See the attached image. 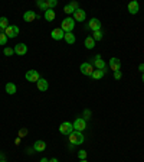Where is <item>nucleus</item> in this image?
Masks as SVG:
<instances>
[{
  "instance_id": "obj_1",
  "label": "nucleus",
  "mask_w": 144,
  "mask_h": 162,
  "mask_svg": "<svg viewBox=\"0 0 144 162\" xmlns=\"http://www.w3.org/2000/svg\"><path fill=\"white\" fill-rule=\"evenodd\" d=\"M85 138H84L82 132H78V130H74L71 135H69V142L71 145H82Z\"/></svg>"
},
{
  "instance_id": "obj_2",
  "label": "nucleus",
  "mask_w": 144,
  "mask_h": 162,
  "mask_svg": "<svg viewBox=\"0 0 144 162\" xmlns=\"http://www.w3.org/2000/svg\"><path fill=\"white\" fill-rule=\"evenodd\" d=\"M74 28H75V20H74V17H65V19L62 20L61 29L65 32V34L72 32V31H74Z\"/></svg>"
},
{
  "instance_id": "obj_3",
  "label": "nucleus",
  "mask_w": 144,
  "mask_h": 162,
  "mask_svg": "<svg viewBox=\"0 0 144 162\" xmlns=\"http://www.w3.org/2000/svg\"><path fill=\"white\" fill-rule=\"evenodd\" d=\"M79 70H81V73H82L84 75H88V77H91L95 68H94V65H92L91 62H82V64H81V67H79Z\"/></svg>"
},
{
  "instance_id": "obj_4",
  "label": "nucleus",
  "mask_w": 144,
  "mask_h": 162,
  "mask_svg": "<svg viewBox=\"0 0 144 162\" xmlns=\"http://www.w3.org/2000/svg\"><path fill=\"white\" fill-rule=\"evenodd\" d=\"M91 64L95 65V70H107V64H105V61L101 58V55H95L94 58H92Z\"/></svg>"
},
{
  "instance_id": "obj_5",
  "label": "nucleus",
  "mask_w": 144,
  "mask_h": 162,
  "mask_svg": "<svg viewBox=\"0 0 144 162\" xmlns=\"http://www.w3.org/2000/svg\"><path fill=\"white\" fill-rule=\"evenodd\" d=\"M59 132H61V135H67V136H69V135L74 132V126H72V123H69V122L61 123V126H59Z\"/></svg>"
},
{
  "instance_id": "obj_6",
  "label": "nucleus",
  "mask_w": 144,
  "mask_h": 162,
  "mask_svg": "<svg viewBox=\"0 0 144 162\" xmlns=\"http://www.w3.org/2000/svg\"><path fill=\"white\" fill-rule=\"evenodd\" d=\"M25 77H26V80H28L29 83H38L39 80H40V75H39V73L36 70H29Z\"/></svg>"
},
{
  "instance_id": "obj_7",
  "label": "nucleus",
  "mask_w": 144,
  "mask_h": 162,
  "mask_svg": "<svg viewBox=\"0 0 144 162\" xmlns=\"http://www.w3.org/2000/svg\"><path fill=\"white\" fill-rule=\"evenodd\" d=\"M5 34L7 38H16L17 35H19V28H17L16 25H9V26L6 28Z\"/></svg>"
},
{
  "instance_id": "obj_8",
  "label": "nucleus",
  "mask_w": 144,
  "mask_h": 162,
  "mask_svg": "<svg viewBox=\"0 0 144 162\" xmlns=\"http://www.w3.org/2000/svg\"><path fill=\"white\" fill-rule=\"evenodd\" d=\"M87 29H91L92 32H97V31H101V22L98 20V19H91L88 23H87V26H85Z\"/></svg>"
},
{
  "instance_id": "obj_9",
  "label": "nucleus",
  "mask_w": 144,
  "mask_h": 162,
  "mask_svg": "<svg viewBox=\"0 0 144 162\" xmlns=\"http://www.w3.org/2000/svg\"><path fill=\"white\" fill-rule=\"evenodd\" d=\"M36 19H39V15H36V12H33V10H28L23 13V20L25 22L30 23V22H33V20H36Z\"/></svg>"
},
{
  "instance_id": "obj_10",
  "label": "nucleus",
  "mask_w": 144,
  "mask_h": 162,
  "mask_svg": "<svg viewBox=\"0 0 144 162\" xmlns=\"http://www.w3.org/2000/svg\"><path fill=\"white\" fill-rule=\"evenodd\" d=\"M74 130H78V132H82V130H85V128H87V122H85V119H81L78 117L75 122H74Z\"/></svg>"
},
{
  "instance_id": "obj_11",
  "label": "nucleus",
  "mask_w": 144,
  "mask_h": 162,
  "mask_svg": "<svg viewBox=\"0 0 144 162\" xmlns=\"http://www.w3.org/2000/svg\"><path fill=\"white\" fill-rule=\"evenodd\" d=\"M127 9H128V12H130L131 15H137V13L140 12V3L137 2V0H133V2H130V3H128Z\"/></svg>"
},
{
  "instance_id": "obj_12",
  "label": "nucleus",
  "mask_w": 144,
  "mask_h": 162,
  "mask_svg": "<svg viewBox=\"0 0 144 162\" xmlns=\"http://www.w3.org/2000/svg\"><path fill=\"white\" fill-rule=\"evenodd\" d=\"M74 20L75 22H84L85 20V17H87V13L84 12V9H78V10L74 12Z\"/></svg>"
},
{
  "instance_id": "obj_13",
  "label": "nucleus",
  "mask_w": 144,
  "mask_h": 162,
  "mask_svg": "<svg viewBox=\"0 0 144 162\" xmlns=\"http://www.w3.org/2000/svg\"><path fill=\"white\" fill-rule=\"evenodd\" d=\"M50 36H52V39L61 41V39H63V36H65V32H63L61 28H55L53 31H52V32H50Z\"/></svg>"
},
{
  "instance_id": "obj_14",
  "label": "nucleus",
  "mask_w": 144,
  "mask_h": 162,
  "mask_svg": "<svg viewBox=\"0 0 144 162\" xmlns=\"http://www.w3.org/2000/svg\"><path fill=\"white\" fill-rule=\"evenodd\" d=\"M26 52H28V46L26 44H17L15 45V54L16 55H26Z\"/></svg>"
},
{
  "instance_id": "obj_15",
  "label": "nucleus",
  "mask_w": 144,
  "mask_h": 162,
  "mask_svg": "<svg viewBox=\"0 0 144 162\" xmlns=\"http://www.w3.org/2000/svg\"><path fill=\"white\" fill-rule=\"evenodd\" d=\"M110 68L115 73V71H120V68H121V61L118 59V58H111L110 59Z\"/></svg>"
},
{
  "instance_id": "obj_16",
  "label": "nucleus",
  "mask_w": 144,
  "mask_h": 162,
  "mask_svg": "<svg viewBox=\"0 0 144 162\" xmlns=\"http://www.w3.org/2000/svg\"><path fill=\"white\" fill-rule=\"evenodd\" d=\"M45 149H46V142H45V140H36L33 143V151L43 152Z\"/></svg>"
},
{
  "instance_id": "obj_17",
  "label": "nucleus",
  "mask_w": 144,
  "mask_h": 162,
  "mask_svg": "<svg viewBox=\"0 0 144 162\" xmlns=\"http://www.w3.org/2000/svg\"><path fill=\"white\" fill-rule=\"evenodd\" d=\"M36 85H38V90H39V91H46V90L49 88V83H48V81H46L45 78H40V80H39L38 83H36Z\"/></svg>"
},
{
  "instance_id": "obj_18",
  "label": "nucleus",
  "mask_w": 144,
  "mask_h": 162,
  "mask_svg": "<svg viewBox=\"0 0 144 162\" xmlns=\"http://www.w3.org/2000/svg\"><path fill=\"white\" fill-rule=\"evenodd\" d=\"M105 74H107V70H94V73H92V75H91V78L101 80V78H104Z\"/></svg>"
},
{
  "instance_id": "obj_19",
  "label": "nucleus",
  "mask_w": 144,
  "mask_h": 162,
  "mask_svg": "<svg viewBox=\"0 0 144 162\" xmlns=\"http://www.w3.org/2000/svg\"><path fill=\"white\" fill-rule=\"evenodd\" d=\"M43 16H45V19H46L48 22H52V20L56 17V15H55V12H53V9H48V10L45 12Z\"/></svg>"
},
{
  "instance_id": "obj_20",
  "label": "nucleus",
  "mask_w": 144,
  "mask_h": 162,
  "mask_svg": "<svg viewBox=\"0 0 144 162\" xmlns=\"http://www.w3.org/2000/svg\"><path fill=\"white\" fill-rule=\"evenodd\" d=\"M16 91H17V88H16V85H15V83H7L6 84V93H7V94L13 95Z\"/></svg>"
},
{
  "instance_id": "obj_21",
  "label": "nucleus",
  "mask_w": 144,
  "mask_h": 162,
  "mask_svg": "<svg viewBox=\"0 0 144 162\" xmlns=\"http://www.w3.org/2000/svg\"><path fill=\"white\" fill-rule=\"evenodd\" d=\"M9 26V20H7V17H0V32H5L6 28Z\"/></svg>"
},
{
  "instance_id": "obj_22",
  "label": "nucleus",
  "mask_w": 144,
  "mask_h": 162,
  "mask_svg": "<svg viewBox=\"0 0 144 162\" xmlns=\"http://www.w3.org/2000/svg\"><path fill=\"white\" fill-rule=\"evenodd\" d=\"M63 39L67 41V44L72 45V44H75V35L72 34V32H68V34H65Z\"/></svg>"
},
{
  "instance_id": "obj_23",
  "label": "nucleus",
  "mask_w": 144,
  "mask_h": 162,
  "mask_svg": "<svg viewBox=\"0 0 144 162\" xmlns=\"http://www.w3.org/2000/svg\"><path fill=\"white\" fill-rule=\"evenodd\" d=\"M85 46H87L88 49H92L95 46V41L92 36H87V38H85Z\"/></svg>"
},
{
  "instance_id": "obj_24",
  "label": "nucleus",
  "mask_w": 144,
  "mask_h": 162,
  "mask_svg": "<svg viewBox=\"0 0 144 162\" xmlns=\"http://www.w3.org/2000/svg\"><path fill=\"white\" fill-rule=\"evenodd\" d=\"M36 5H38V7L40 9V10H43V12L48 10V5H46V0H38V2H36Z\"/></svg>"
},
{
  "instance_id": "obj_25",
  "label": "nucleus",
  "mask_w": 144,
  "mask_h": 162,
  "mask_svg": "<svg viewBox=\"0 0 144 162\" xmlns=\"http://www.w3.org/2000/svg\"><path fill=\"white\" fill-rule=\"evenodd\" d=\"M7 36H6L5 32H0V46H5L6 44H7Z\"/></svg>"
},
{
  "instance_id": "obj_26",
  "label": "nucleus",
  "mask_w": 144,
  "mask_h": 162,
  "mask_svg": "<svg viewBox=\"0 0 144 162\" xmlns=\"http://www.w3.org/2000/svg\"><path fill=\"white\" fill-rule=\"evenodd\" d=\"M92 38H94L95 42H97V41H101V39H102V32H101V31L94 32V34H92Z\"/></svg>"
},
{
  "instance_id": "obj_27",
  "label": "nucleus",
  "mask_w": 144,
  "mask_h": 162,
  "mask_svg": "<svg viewBox=\"0 0 144 162\" xmlns=\"http://www.w3.org/2000/svg\"><path fill=\"white\" fill-rule=\"evenodd\" d=\"M46 5H48V9H53L58 5V2L56 0H46Z\"/></svg>"
},
{
  "instance_id": "obj_28",
  "label": "nucleus",
  "mask_w": 144,
  "mask_h": 162,
  "mask_svg": "<svg viewBox=\"0 0 144 162\" xmlns=\"http://www.w3.org/2000/svg\"><path fill=\"white\" fill-rule=\"evenodd\" d=\"M63 12H65L67 15H74V12H75V10L71 7V5H67L65 7H63Z\"/></svg>"
},
{
  "instance_id": "obj_29",
  "label": "nucleus",
  "mask_w": 144,
  "mask_h": 162,
  "mask_svg": "<svg viewBox=\"0 0 144 162\" xmlns=\"http://www.w3.org/2000/svg\"><path fill=\"white\" fill-rule=\"evenodd\" d=\"M5 55L6 56H12V55H15V49H12V48H5Z\"/></svg>"
},
{
  "instance_id": "obj_30",
  "label": "nucleus",
  "mask_w": 144,
  "mask_h": 162,
  "mask_svg": "<svg viewBox=\"0 0 144 162\" xmlns=\"http://www.w3.org/2000/svg\"><path fill=\"white\" fill-rule=\"evenodd\" d=\"M78 158H79V161L87 159V152H85V151H79V152H78Z\"/></svg>"
},
{
  "instance_id": "obj_31",
  "label": "nucleus",
  "mask_w": 144,
  "mask_h": 162,
  "mask_svg": "<svg viewBox=\"0 0 144 162\" xmlns=\"http://www.w3.org/2000/svg\"><path fill=\"white\" fill-rule=\"evenodd\" d=\"M26 135H28V129H20V130H19V138H23V136H26Z\"/></svg>"
},
{
  "instance_id": "obj_32",
  "label": "nucleus",
  "mask_w": 144,
  "mask_h": 162,
  "mask_svg": "<svg viewBox=\"0 0 144 162\" xmlns=\"http://www.w3.org/2000/svg\"><path fill=\"white\" fill-rule=\"evenodd\" d=\"M69 5H71V7L74 10H78V9H79V7H78V2H71Z\"/></svg>"
},
{
  "instance_id": "obj_33",
  "label": "nucleus",
  "mask_w": 144,
  "mask_h": 162,
  "mask_svg": "<svg viewBox=\"0 0 144 162\" xmlns=\"http://www.w3.org/2000/svg\"><path fill=\"white\" fill-rule=\"evenodd\" d=\"M121 77H122L121 71H115V73H114V78H115V80H120Z\"/></svg>"
},
{
  "instance_id": "obj_34",
  "label": "nucleus",
  "mask_w": 144,
  "mask_h": 162,
  "mask_svg": "<svg viewBox=\"0 0 144 162\" xmlns=\"http://www.w3.org/2000/svg\"><path fill=\"white\" fill-rule=\"evenodd\" d=\"M89 114H91V112H89V110H85V119H89V117H91Z\"/></svg>"
},
{
  "instance_id": "obj_35",
  "label": "nucleus",
  "mask_w": 144,
  "mask_h": 162,
  "mask_svg": "<svg viewBox=\"0 0 144 162\" xmlns=\"http://www.w3.org/2000/svg\"><path fill=\"white\" fill-rule=\"evenodd\" d=\"M139 70H140V73H144V64H140V65H139Z\"/></svg>"
},
{
  "instance_id": "obj_36",
  "label": "nucleus",
  "mask_w": 144,
  "mask_h": 162,
  "mask_svg": "<svg viewBox=\"0 0 144 162\" xmlns=\"http://www.w3.org/2000/svg\"><path fill=\"white\" fill-rule=\"evenodd\" d=\"M49 162H59V161H58L56 158H52V159H49Z\"/></svg>"
},
{
  "instance_id": "obj_37",
  "label": "nucleus",
  "mask_w": 144,
  "mask_h": 162,
  "mask_svg": "<svg viewBox=\"0 0 144 162\" xmlns=\"http://www.w3.org/2000/svg\"><path fill=\"white\" fill-rule=\"evenodd\" d=\"M40 162H49V159H46V158H42V159H40Z\"/></svg>"
},
{
  "instance_id": "obj_38",
  "label": "nucleus",
  "mask_w": 144,
  "mask_h": 162,
  "mask_svg": "<svg viewBox=\"0 0 144 162\" xmlns=\"http://www.w3.org/2000/svg\"><path fill=\"white\" fill-rule=\"evenodd\" d=\"M79 162H87V159H84V161H79Z\"/></svg>"
},
{
  "instance_id": "obj_39",
  "label": "nucleus",
  "mask_w": 144,
  "mask_h": 162,
  "mask_svg": "<svg viewBox=\"0 0 144 162\" xmlns=\"http://www.w3.org/2000/svg\"><path fill=\"white\" fill-rule=\"evenodd\" d=\"M0 161H2V153H0Z\"/></svg>"
},
{
  "instance_id": "obj_40",
  "label": "nucleus",
  "mask_w": 144,
  "mask_h": 162,
  "mask_svg": "<svg viewBox=\"0 0 144 162\" xmlns=\"http://www.w3.org/2000/svg\"><path fill=\"white\" fill-rule=\"evenodd\" d=\"M143 81H144V73H143Z\"/></svg>"
},
{
  "instance_id": "obj_41",
  "label": "nucleus",
  "mask_w": 144,
  "mask_h": 162,
  "mask_svg": "<svg viewBox=\"0 0 144 162\" xmlns=\"http://www.w3.org/2000/svg\"><path fill=\"white\" fill-rule=\"evenodd\" d=\"M0 162H6V161H0Z\"/></svg>"
}]
</instances>
